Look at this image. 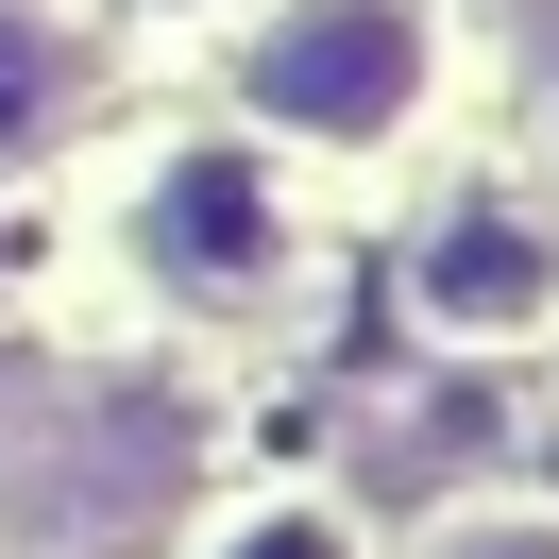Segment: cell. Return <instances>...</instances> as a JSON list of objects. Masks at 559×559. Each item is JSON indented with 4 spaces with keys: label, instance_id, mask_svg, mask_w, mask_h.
<instances>
[{
    "label": "cell",
    "instance_id": "cell-1",
    "mask_svg": "<svg viewBox=\"0 0 559 559\" xmlns=\"http://www.w3.org/2000/svg\"><path fill=\"white\" fill-rule=\"evenodd\" d=\"M238 103L306 153H373L441 103V17L424 0H272L238 35Z\"/></svg>",
    "mask_w": 559,
    "mask_h": 559
},
{
    "label": "cell",
    "instance_id": "cell-4",
    "mask_svg": "<svg viewBox=\"0 0 559 559\" xmlns=\"http://www.w3.org/2000/svg\"><path fill=\"white\" fill-rule=\"evenodd\" d=\"M51 119H69V35L35 0H0V153H35Z\"/></svg>",
    "mask_w": 559,
    "mask_h": 559
},
{
    "label": "cell",
    "instance_id": "cell-3",
    "mask_svg": "<svg viewBox=\"0 0 559 559\" xmlns=\"http://www.w3.org/2000/svg\"><path fill=\"white\" fill-rule=\"evenodd\" d=\"M136 254H153V288H221V306H254L272 254H288L272 170H254L238 136H187L170 170H153V204H136Z\"/></svg>",
    "mask_w": 559,
    "mask_h": 559
},
{
    "label": "cell",
    "instance_id": "cell-2",
    "mask_svg": "<svg viewBox=\"0 0 559 559\" xmlns=\"http://www.w3.org/2000/svg\"><path fill=\"white\" fill-rule=\"evenodd\" d=\"M407 306H424V340H457V356L559 340V221L509 204V187L441 204V221H424V254H407Z\"/></svg>",
    "mask_w": 559,
    "mask_h": 559
},
{
    "label": "cell",
    "instance_id": "cell-6",
    "mask_svg": "<svg viewBox=\"0 0 559 559\" xmlns=\"http://www.w3.org/2000/svg\"><path fill=\"white\" fill-rule=\"evenodd\" d=\"M424 559H559V525L543 509H475V525H441Z\"/></svg>",
    "mask_w": 559,
    "mask_h": 559
},
{
    "label": "cell",
    "instance_id": "cell-5",
    "mask_svg": "<svg viewBox=\"0 0 559 559\" xmlns=\"http://www.w3.org/2000/svg\"><path fill=\"white\" fill-rule=\"evenodd\" d=\"M204 559H356V525L322 509V491H254V509L204 525Z\"/></svg>",
    "mask_w": 559,
    "mask_h": 559
}]
</instances>
